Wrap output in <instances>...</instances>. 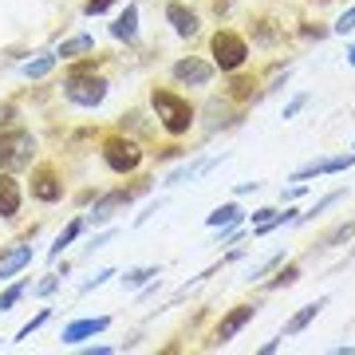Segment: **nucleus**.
<instances>
[{"mask_svg":"<svg viewBox=\"0 0 355 355\" xmlns=\"http://www.w3.org/2000/svg\"><path fill=\"white\" fill-rule=\"evenodd\" d=\"M347 64L355 67V44H352V48H347Z\"/></svg>","mask_w":355,"mask_h":355,"instance_id":"obj_37","label":"nucleus"},{"mask_svg":"<svg viewBox=\"0 0 355 355\" xmlns=\"http://www.w3.org/2000/svg\"><path fill=\"white\" fill-rule=\"evenodd\" d=\"M130 202H135V193L130 190H114V193H107V198H99L95 209H91L83 221H87V225H107V221L114 217V209H123V205H130Z\"/></svg>","mask_w":355,"mask_h":355,"instance_id":"obj_7","label":"nucleus"},{"mask_svg":"<svg viewBox=\"0 0 355 355\" xmlns=\"http://www.w3.org/2000/svg\"><path fill=\"white\" fill-rule=\"evenodd\" d=\"M36 135L24 127H4L0 130V170H24L36 158Z\"/></svg>","mask_w":355,"mask_h":355,"instance_id":"obj_2","label":"nucleus"},{"mask_svg":"<svg viewBox=\"0 0 355 355\" xmlns=\"http://www.w3.org/2000/svg\"><path fill=\"white\" fill-rule=\"evenodd\" d=\"M355 237V221H343L340 229H336V233H331L328 241H324V249H336V245H343V241H352Z\"/></svg>","mask_w":355,"mask_h":355,"instance_id":"obj_27","label":"nucleus"},{"mask_svg":"<svg viewBox=\"0 0 355 355\" xmlns=\"http://www.w3.org/2000/svg\"><path fill=\"white\" fill-rule=\"evenodd\" d=\"M51 67H55V55H40V60H28L24 67H20V71H24L28 79H44L51 71Z\"/></svg>","mask_w":355,"mask_h":355,"instance_id":"obj_22","label":"nucleus"},{"mask_svg":"<svg viewBox=\"0 0 355 355\" xmlns=\"http://www.w3.org/2000/svg\"><path fill=\"white\" fill-rule=\"evenodd\" d=\"M296 280H300V268H296V265H284V268L277 272V277L265 280V284H268L272 292H277V288H288V284H296Z\"/></svg>","mask_w":355,"mask_h":355,"instance_id":"obj_24","label":"nucleus"},{"mask_svg":"<svg viewBox=\"0 0 355 355\" xmlns=\"http://www.w3.org/2000/svg\"><path fill=\"white\" fill-rule=\"evenodd\" d=\"M64 272H67V268H64ZM64 272H51V277L40 280V284H36V296H51V292L60 288V277H64Z\"/></svg>","mask_w":355,"mask_h":355,"instance_id":"obj_28","label":"nucleus"},{"mask_svg":"<svg viewBox=\"0 0 355 355\" xmlns=\"http://www.w3.org/2000/svg\"><path fill=\"white\" fill-rule=\"evenodd\" d=\"M166 24L174 28L178 36L182 40H190L193 32H198V24H202V20H198V12H190V8H186V4H166Z\"/></svg>","mask_w":355,"mask_h":355,"instance_id":"obj_10","label":"nucleus"},{"mask_svg":"<svg viewBox=\"0 0 355 355\" xmlns=\"http://www.w3.org/2000/svg\"><path fill=\"white\" fill-rule=\"evenodd\" d=\"M111 36H114V40H135V36H139V8H135V4H127L123 12L114 16Z\"/></svg>","mask_w":355,"mask_h":355,"instance_id":"obj_16","label":"nucleus"},{"mask_svg":"<svg viewBox=\"0 0 355 355\" xmlns=\"http://www.w3.org/2000/svg\"><path fill=\"white\" fill-rule=\"evenodd\" d=\"M336 202H343V190H331L328 198H320V202L312 205V209H308V214H300V217H296V221H300V225H304V221H312V217H320V214H324V209H331V205H336Z\"/></svg>","mask_w":355,"mask_h":355,"instance_id":"obj_23","label":"nucleus"},{"mask_svg":"<svg viewBox=\"0 0 355 355\" xmlns=\"http://www.w3.org/2000/svg\"><path fill=\"white\" fill-rule=\"evenodd\" d=\"M352 249H355V245H352Z\"/></svg>","mask_w":355,"mask_h":355,"instance_id":"obj_39","label":"nucleus"},{"mask_svg":"<svg viewBox=\"0 0 355 355\" xmlns=\"http://www.w3.org/2000/svg\"><path fill=\"white\" fill-rule=\"evenodd\" d=\"M64 95L67 103H76V107H99L107 99V79L99 76H87V71H71L64 83Z\"/></svg>","mask_w":355,"mask_h":355,"instance_id":"obj_3","label":"nucleus"},{"mask_svg":"<svg viewBox=\"0 0 355 355\" xmlns=\"http://www.w3.org/2000/svg\"><path fill=\"white\" fill-rule=\"evenodd\" d=\"M174 79L186 83V87H205V83L214 79V64H205V60H198V55H186V60L174 64Z\"/></svg>","mask_w":355,"mask_h":355,"instance_id":"obj_6","label":"nucleus"},{"mask_svg":"<svg viewBox=\"0 0 355 355\" xmlns=\"http://www.w3.org/2000/svg\"><path fill=\"white\" fill-rule=\"evenodd\" d=\"M154 277H162V268H154V265H146V268H130L127 277H123V288H146Z\"/></svg>","mask_w":355,"mask_h":355,"instance_id":"obj_20","label":"nucleus"},{"mask_svg":"<svg viewBox=\"0 0 355 355\" xmlns=\"http://www.w3.org/2000/svg\"><path fill=\"white\" fill-rule=\"evenodd\" d=\"M308 107V95H296V99L288 103V107H284V114H280V119H284V123H288V119H296V114L304 111Z\"/></svg>","mask_w":355,"mask_h":355,"instance_id":"obj_30","label":"nucleus"},{"mask_svg":"<svg viewBox=\"0 0 355 355\" xmlns=\"http://www.w3.org/2000/svg\"><path fill=\"white\" fill-rule=\"evenodd\" d=\"M48 316H51V308H40L36 316H32V320H28V324H24V328L16 331V340H28V336H32V331H36V328H44V324H48Z\"/></svg>","mask_w":355,"mask_h":355,"instance_id":"obj_26","label":"nucleus"},{"mask_svg":"<svg viewBox=\"0 0 355 355\" xmlns=\"http://www.w3.org/2000/svg\"><path fill=\"white\" fill-rule=\"evenodd\" d=\"M20 214V182L12 178V170L0 174V217H16Z\"/></svg>","mask_w":355,"mask_h":355,"instance_id":"obj_13","label":"nucleus"},{"mask_svg":"<svg viewBox=\"0 0 355 355\" xmlns=\"http://www.w3.org/2000/svg\"><path fill=\"white\" fill-rule=\"evenodd\" d=\"M107 328H111V316H87V320H76V324H67L60 340H64V343H79V340H87V336H99V331H107Z\"/></svg>","mask_w":355,"mask_h":355,"instance_id":"obj_11","label":"nucleus"},{"mask_svg":"<svg viewBox=\"0 0 355 355\" xmlns=\"http://www.w3.org/2000/svg\"><path fill=\"white\" fill-rule=\"evenodd\" d=\"M111 4H114V0H87V4H83V12H87V16H103Z\"/></svg>","mask_w":355,"mask_h":355,"instance_id":"obj_32","label":"nucleus"},{"mask_svg":"<svg viewBox=\"0 0 355 355\" xmlns=\"http://www.w3.org/2000/svg\"><path fill=\"white\" fill-rule=\"evenodd\" d=\"M32 198H40V202H60L64 198V186H60V178L51 174L48 166L32 174Z\"/></svg>","mask_w":355,"mask_h":355,"instance_id":"obj_12","label":"nucleus"},{"mask_svg":"<svg viewBox=\"0 0 355 355\" xmlns=\"http://www.w3.org/2000/svg\"><path fill=\"white\" fill-rule=\"evenodd\" d=\"M324 308H328V296H320V300H312V304H304L300 312H296V316L288 320V324H284V336H300V331H304L308 324H312V320H316L320 312H324Z\"/></svg>","mask_w":355,"mask_h":355,"instance_id":"obj_15","label":"nucleus"},{"mask_svg":"<svg viewBox=\"0 0 355 355\" xmlns=\"http://www.w3.org/2000/svg\"><path fill=\"white\" fill-rule=\"evenodd\" d=\"M280 340H284V336H277V340H268L265 347H261V355H272V352H277V347H280Z\"/></svg>","mask_w":355,"mask_h":355,"instance_id":"obj_35","label":"nucleus"},{"mask_svg":"<svg viewBox=\"0 0 355 355\" xmlns=\"http://www.w3.org/2000/svg\"><path fill=\"white\" fill-rule=\"evenodd\" d=\"M355 166V150L352 154H340V158H324V162H312L304 170H296L292 182H308V178H320V174H343V170H352Z\"/></svg>","mask_w":355,"mask_h":355,"instance_id":"obj_8","label":"nucleus"},{"mask_svg":"<svg viewBox=\"0 0 355 355\" xmlns=\"http://www.w3.org/2000/svg\"><path fill=\"white\" fill-rule=\"evenodd\" d=\"M24 292H28L24 280H20V284H8V288L0 292V312H8L12 304H20V296H24Z\"/></svg>","mask_w":355,"mask_h":355,"instance_id":"obj_25","label":"nucleus"},{"mask_svg":"<svg viewBox=\"0 0 355 355\" xmlns=\"http://www.w3.org/2000/svg\"><path fill=\"white\" fill-rule=\"evenodd\" d=\"M150 107L158 114V123H162L166 135H186L193 127V107L186 99H178L174 91H150Z\"/></svg>","mask_w":355,"mask_h":355,"instance_id":"obj_1","label":"nucleus"},{"mask_svg":"<svg viewBox=\"0 0 355 355\" xmlns=\"http://www.w3.org/2000/svg\"><path fill=\"white\" fill-rule=\"evenodd\" d=\"M83 225H87V221H83V217H76V221H71V225H67L64 233L55 237V245H51V249H48V257H51V261H55V257L64 253L67 245H71V241H76V237H79V233H83Z\"/></svg>","mask_w":355,"mask_h":355,"instance_id":"obj_19","label":"nucleus"},{"mask_svg":"<svg viewBox=\"0 0 355 355\" xmlns=\"http://www.w3.org/2000/svg\"><path fill=\"white\" fill-rule=\"evenodd\" d=\"M280 265H284V253H272V257H265L257 268H249V277H245V280H249V284H257V280H265L268 272H272V268H280Z\"/></svg>","mask_w":355,"mask_h":355,"instance_id":"obj_21","label":"nucleus"},{"mask_svg":"<svg viewBox=\"0 0 355 355\" xmlns=\"http://www.w3.org/2000/svg\"><path fill=\"white\" fill-rule=\"evenodd\" d=\"M261 190V182H241V186H237V198H245V193H257Z\"/></svg>","mask_w":355,"mask_h":355,"instance_id":"obj_33","label":"nucleus"},{"mask_svg":"<svg viewBox=\"0 0 355 355\" xmlns=\"http://www.w3.org/2000/svg\"><path fill=\"white\" fill-rule=\"evenodd\" d=\"M111 277H119L114 268H103V272H95V277H91L87 284H83V292H95V288H99V284H107V280H111Z\"/></svg>","mask_w":355,"mask_h":355,"instance_id":"obj_31","label":"nucleus"},{"mask_svg":"<svg viewBox=\"0 0 355 355\" xmlns=\"http://www.w3.org/2000/svg\"><path fill=\"white\" fill-rule=\"evenodd\" d=\"M352 150H355V146H352Z\"/></svg>","mask_w":355,"mask_h":355,"instance_id":"obj_38","label":"nucleus"},{"mask_svg":"<svg viewBox=\"0 0 355 355\" xmlns=\"http://www.w3.org/2000/svg\"><path fill=\"white\" fill-rule=\"evenodd\" d=\"M331 32H340V36H347V32H355V4H352V8H347L343 16H340V20H336V28H331Z\"/></svg>","mask_w":355,"mask_h":355,"instance_id":"obj_29","label":"nucleus"},{"mask_svg":"<svg viewBox=\"0 0 355 355\" xmlns=\"http://www.w3.org/2000/svg\"><path fill=\"white\" fill-rule=\"evenodd\" d=\"M241 217H245V214H241V205H237V202H225V205H217L214 214L205 217V225H209V229H221V225H237Z\"/></svg>","mask_w":355,"mask_h":355,"instance_id":"obj_17","label":"nucleus"},{"mask_svg":"<svg viewBox=\"0 0 355 355\" xmlns=\"http://www.w3.org/2000/svg\"><path fill=\"white\" fill-rule=\"evenodd\" d=\"M83 51H95V36H71L60 44V51H55V60H71V55H83Z\"/></svg>","mask_w":355,"mask_h":355,"instance_id":"obj_18","label":"nucleus"},{"mask_svg":"<svg viewBox=\"0 0 355 355\" xmlns=\"http://www.w3.org/2000/svg\"><path fill=\"white\" fill-rule=\"evenodd\" d=\"M272 214H277V209H257V214H253V225H261V221H268Z\"/></svg>","mask_w":355,"mask_h":355,"instance_id":"obj_34","label":"nucleus"},{"mask_svg":"<svg viewBox=\"0 0 355 355\" xmlns=\"http://www.w3.org/2000/svg\"><path fill=\"white\" fill-rule=\"evenodd\" d=\"M245 60H249V44L237 32H217L214 36V64L221 71H237Z\"/></svg>","mask_w":355,"mask_h":355,"instance_id":"obj_5","label":"nucleus"},{"mask_svg":"<svg viewBox=\"0 0 355 355\" xmlns=\"http://www.w3.org/2000/svg\"><path fill=\"white\" fill-rule=\"evenodd\" d=\"M103 162L111 166L114 174H130V170H139V166H142L139 142L123 139V135H111V139L103 142Z\"/></svg>","mask_w":355,"mask_h":355,"instance_id":"obj_4","label":"nucleus"},{"mask_svg":"<svg viewBox=\"0 0 355 355\" xmlns=\"http://www.w3.org/2000/svg\"><path fill=\"white\" fill-rule=\"evenodd\" d=\"M32 265V249L28 245H16L8 257H0V280H12V277H20L24 268Z\"/></svg>","mask_w":355,"mask_h":355,"instance_id":"obj_14","label":"nucleus"},{"mask_svg":"<svg viewBox=\"0 0 355 355\" xmlns=\"http://www.w3.org/2000/svg\"><path fill=\"white\" fill-rule=\"evenodd\" d=\"M114 347H107V343H95V347H87V355H111Z\"/></svg>","mask_w":355,"mask_h":355,"instance_id":"obj_36","label":"nucleus"},{"mask_svg":"<svg viewBox=\"0 0 355 355\" xmlns=\"http://www.w3.org/2000/svg\"><path fill=\"white\" fill-rule=\"evenodd\" d=\"M253 316H257V304H237L225 320H221V324H217V343H229L233 336H237V331L245 328V324H249V320H253Z\"/></svg>","mask_w":355,"mask_h":355,"instance_id":"obj_9","label":"nucleus"}]
</instances>
